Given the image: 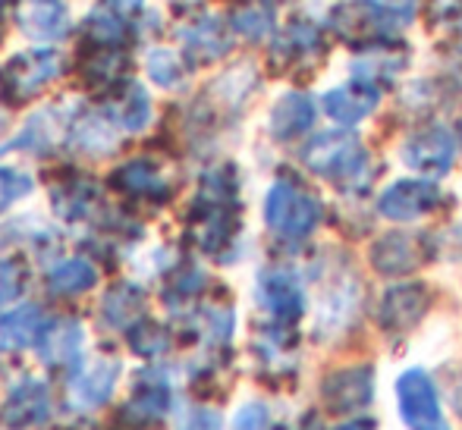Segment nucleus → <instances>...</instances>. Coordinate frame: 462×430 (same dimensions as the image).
Listing matches in <instances>:
<instances>
[{
  "label": "nucleus",
  "mask_w": 462,
  "mask_h": 430,
  "mask_svg": "<svg viewBox=\"0 0 462 430\" xmlns=\"http://www.w3.org/2000/svg\"><path fill=\"white\" fill-rule=\"evenodd\" d=\"M110 120L126 133H142L152 120V101H148L145 88L142 86H126L120 97L110 107Z\"/></svg>",
  "instance_id": "nucleus-25"
},
{
  "label": "nucleus",
  "mask_w": 462,
  "mask_h": 430,
  "mask_svg": "<svg viewBox=\"0 0 462 430\" xmlns=\"http://www.w3.org/2000/svg\"><path fill=\"white\" fill-rule=\"evenodd\" d=\"M431 308V289L425 283H402L383 292L381 305H377V324L387 334H406L425 317Z\"/></svg>",
  "instance_id": "nucleus-8"
},
{
  "label": "nucleus",
  "mask_w": 462,
  "mask_h": 430,
  "mask_svg": "<svg viewBox=\"0 0 462 430\" xmlns=\"http://www.w3.org/2000/svg\"><path fill=\"white\" fill-rule=\"evenodd\" d=\"M201 286H205V277H201V270H195V267H186V270L173 273V279L167 283L164 302H167V305L192 302V298L201 292Z\"/></svg>",
  "instance_id": "nucleus-31"
},
{
  "label": "nucleus",
  "mask_w": 462,
  "mask_h": 430,
  "mask_svg": "<svg viewBox=\"0 0 462 430\" xmlns=\"http://www.w3.org/2000/svg\"><path fill=\"white\" fill-rule=\"evenodd\" d=\"M73 430H101V427H95V425H79V427H73Z\"/></svg>",
  "instance_id": "nucleus-41"
},
{
  "label": "nucleus",
  "mask_w": 462,
  "mask_h": 430,
  "mask_svg": "<svg viewBox=\"0 0 462 430\" xmlns=\"http://www.w3.org/2000/svg\"><path fill=\"white\" fill-rule=\"evenodd\" d=\"M110 186L120 195H126V198L152 201V205H161V201L171 198V182L164 179L158 164H152V160H145V158L123 164L120 170L110 176Z\"/></svg>",
  "instance_id": "nucleus-14"
},
{
  "label": "nucleus",
  "mask_w": 462,
  "mask_h": 430,
  "mask_svg": "<svg viewBox=\"0 0 462 430\" xmlns=\"http://www.w3.org/2000/svg\"><path fill=\"white\" fill-rule=\"evenodd\" d=\"M116 380H120V361L97 358L95 364L76 371V377L69 380V399L79 408H97L110 399Z\"/></svg>",
  "instance_id": "nucleus-15"
},
{
  "label": "nucleus",
  "mask_w": 462,
  "mask_h": 430,
  "mask_svg": "<svg viewBox=\"0 0 462 430\" xmlns=\"http://www.w3.org/2000/svg\"><path fill=\"white\" fill-rule=\"evenodd\" d=\"M69 139H73V145L79 148V151L101 158V154L114 151L116 135H114V126L107 123V116H79L73 133H69Z\"/></svg>",
  "instance_id": "nucleus-26"
},
{
  "label": "nucleus",
  "mask_w": 462,
  "mask_h": 430,
  "mask_svg": "<svg viewBox=\"0 0 462 430\" xmlns=\"http://www.w3.org/2000/svg\"><path fill=\"white\" fill-rule=\"evenodd\" d=\"M82 324L73 317H60V321H48L42 340H38V355L42 361H48L51 368H63V364L76 361L82 352Z\"/></svg>",
  "instance_id": "nucleus-17"
},
{
  "label": "nucleus",
  "mask_w": 462,
  "mask_h": 430,
  "mask_svg": "<svg viewBox=\"0 0 462 430\" xmlns=\"http://www.w3.org/2000/svg\"><path fill=\"white\" fill-rule=\"evenodd\" d=\"M129 345H133L135 355L158 358V355H164V352L171 349V330L145 317V321H139L133 330H129Z\"/></svg>",
  "instance_id": "nucleus-29"
},
{
  "label": "nucleus",
  "mask_w": 462,
  "mask_h": 430,
  "mask_svg": "<svg viewBox=\"0 0 462 430\" xmlns=\"http://www.w3.org/2000/svg\"><path fill=\"white\" fill-rule=\"evenodd\" d=\"M171 402H173V396H171L167 380L158 371H148V374L139 377L133 396H129V402L123 406L120 421L129 427H148L171 412Z\"/></svg>",
  "instance_id": "nucleus-13"
},
{
  "label": "nucleus",
  "mask_w": 462,
  "mask_h": 430,
  "mask_svg": "<svg viewBox=\"0 0 462 430\" xmlns=\"http://www.w3.org/2000/svg\"><path fill=\"white\" fill-rule=\"evenodd\" d=\"M60 73H63V60L57 50L51 48L25 50V54L13 57L4 67V73H0V91H4L6 101L23 104L32 101L35 95H42Z\"/></svg>",
  "instance_id": "nucleus-4"
},
{
  "label": "nucleus",
  "mask_w": 462,
  "mask_h": 430,
  "mask_svg": "<svg viewBox=\"0 0 462 430\" xmlns=\"http://www.w3.org/2000/svg\"><path fill=\"white\" fill-rule=\"evenodd\" d=\"M377 91L381 88L368 86V82H362V79H353V86L334 88L324 95V110H328L337 123H343V126H353V123H359L362 116H368L371 110H374Z\"/></svg>",
  "instance_id": "nucleus-19"
},
{
  "label": "nucleus",
  "mask_w": 462,
  "mask_h": 430,
  "mask_svg": "<svg viewBox=\"0 0 462 430\" xmlns=\"http://www.w3.org/2000/svg\"><path fill=\"white\" fill-rule=\"evenodd\" d=\"M23 283H25L23 267H19L16 261L0 258V308H4L6 302H13V298L23 292Z\"/></svg>",
  "instance_id": "nucleus-35"
},
{
  "label": "nucleus",
  "mask_w": 462,
  "mask_h": 430,
  "mask_svg": "<svg viewBox=\"0 0 462 430\" xmlns=\"http://www.w3.org/2000/svg\"><path fill=\"white\" fill-rule=\"evenodd\" d=\"M428 245L421 236H409V233H387L371 245L368 258L371 267L383 277H402V273L419 270L428 261Z\"/></svg>",
  "instance_id": "nucleus-9"
},
{
  "label": "nucleus",
  "mask_w": 462,
  "mask_h": 430,
  "mask_svg": "<svg viewBox=\"0 0 462 430\" xmlns=\"http://www.w3.org/2000/svg\"><path fill=\"white\" fill-rule=\"evenodd\" d=\"M258 302L277 321V327H292L305 315V296L290 270H268L258 279Z\"/></svg>",
  "instance_id": "nucleus-11"
},
{
  "label": "nucleus",
  "mask_w": 462,
  "mask_h": 430,
  "mask_svg": "<svg viewBox=\"0 0 462 430\" xmlns=\"http://www.w3.org/2000/svg\"><path fill=\"white\" fill-rule=\"evenodd\" d=\"M97 283V270L92 261L86 258H69L60 261L57 267H51L48 273V286L57 296H79V292H88Z\"/></svg>",
  "instance_id": "nucleus-24"
},
{
  "label": "nucleus",
  "mask_w": 462,
  "mask_h": 430,
  "mask_svg": "<svg viewBox=\"0 0 462 430\" xmlns=\"http://www.w3.org/2000/svg\"><path fill=\"white\" fill-rule=\"evenodd\" d=\"M264 220L280 239L299 242L315 233L318 220H321V205L296 179H277L264 201Z\"/></svg>",
  "instance_id": "nucleus-3"
},
{
  "label": "nucleus",
  "mask_w": 462,
  "mask_h": 430,
  "mask_svg": "<svg viewBox=\"0 0 462 430\" xmlns=\"http://www.w3.org/2000/svg\"><path fill=\"white\" fill-rule=\"evenodd\" d=\"M233 29L243 32L245 38H262L271 29V16L264 10H258V6H245V10H239L233 16Z\"/></svg>",
  "instance_id": "nucleus-34"
},
{
  "label": "nucleus",
  "mask_w": 462,
  "mask_h": 430,
  "mask_svg": "<svg viewBox=\"0 0 462 430\" xmlns=\"http://www.w3.org/2000/svg\"><path fill=\"white\" fill-rule=\"evenodd\" d=\"M402 13L383 10V6L371 4V0H343L330 10V29L340 41L353 44V48H371V44H383L402 29Z\"/></svg>",
  "instance_id": "nucleus-2"
},
{
  "label": "nucleus",
  "mask_w": 462,
  "mask_h": 430,
  "mask_svg": "<svg viewBox=\"0 0 462 430\" xmlns=\"http://www.w3.org/2000/svg\"><path fill=\"white\" fill-rule=\"evenodd\" d=\"M371 396H374V371L368 364L334 371L321 383V399L328 406V412L334 415L359 412V408H365L371 402Z\"/></svg>",
  "instance_id": "nucleus-7"
},
{
  "label": "nucleus",
  "mask_w": 462,
  "mask_h": 430,
  "mask_svg": "<svg viewBox=\"0 0 462 430\" xmlns=\"http://www.w3.org/2000/svg\"><path fill=\"white\" fill-rule=\"evenodd\" d=\"M148 76H152L158 86L171 88L183 79V69H180L177 57H173L171 50H152V54H148Z\"/></svg>",
  "instance_id": "nucleus-33"
},
{
  "label": "nucleus",
  "mask_w": 462,
  "mask_h": 430,
  "mask_svg": "<svg viewBox=\"0 0 462 430\" xmlns=\"http://www.w3.org/2000/svg\"><path fill=\"white\" fill-rule=\"evenodd\" d=\"M264 427H268V412H264V406H258V402H249V406L239 408L236 430H264Z\"/></svg>",
  "instance_id": "nucleus-36"
},
{
  "label": "nucleus",
  "mask_w": 462,
  "mask_h": 430,
  "mask_svg": "<svg viewBox=\"0 0 462 430\" xmlns=\"http://www.w3.org/2000/svg\"><path fill=\"white\" fill-rule=\"evenodd\" d=\"M139 321H145V292L133 283L114 286L101 302V324L129 334Z\"/></svg>",
  "instance_id": "nucleus-18"
},
{
  "label": "nucleus",
  "mask_w": 462,
  "mask_h": 430,
  "mask_svg": "<svg viewBox=\"0 0 462 430\" xmlns=\"http://www.w3.org/2000/svg\"><path fill=\"white\" fill-rule=\"evenodd\" d=\"M186 430H224V425H220V415L211 408H195Z\"/></svg>",
  "instance_id": "nucleus-37"
},
{
  "label": "nucleus",
  "mask_w": 462,
  "mask_h": 430,
  "mask_svg": "<svg viewBox=\"0 0 462 430\" xmlns=\"http://www.w3.org/2000/svg\"><path fill=\"white\" fill-rule=\"evenodd\" d=\"M123 67H126V57L120 54V48H97L95 57L86 63V79L95 88H110L120 82Z\"/></svg>",
  "instance_id": "nucleus-28"
},
{
  "label": "nucleus",
  "mask_w": 462,
  "mask_h": 430,
  "mask_svg": "<svg viewBox=\"0 0 462 430\" xmlns=\"http://www.w3.org/2000/svg\"><path fill=\"white\" fill-rule=\"evenodd\" d=\"M16 23L35 41H57L69 32V6L63 0H23Z\"/></svg>",
  "instance_id": "nucleus-16"
},
{
  "label": "nucleus",
  "mask_w": 462,
  "mask_h": 430,
  "mask_svg": "<svg viewBox=\"0 0 462 430\" xmlns=\"http://www.w3.org/2000/svg\"><path fill=\"white\" fill-rule=\"evenodd\" d=\"M183 44H186V54L195 63H211L230 50V38L220 29L217 19H201V23L183 29Z\"/></svg>",
  "instance_id": "nucleus-23"
},
{
  "label": "nucleus",
  "mask_w": 462,
  "mask_h": 430,
  "mask_svg": "<svg viewBox=\"0 0 462 430\" xmlns=\"http://www.w3.org/2000/svg\"><path fill=\"white\" fill-rule=\"evenodd\" d=\"M440 192L434 182L425 179H400L390 188H383V195L377 198V211L390 220H415L425 217L438 207Z\"/></svg>",
  "instance_id": "nucleus-12"
},
{
  "label": "nucleus",
  "mask_w": 462,
  "mask_h": 430,
  "mask_svg": "<svg viewBox=\"0 0 462 430\" xmlns=\"http://www.w3.org/2000/svg\"><path fill=\"white\" fill-rule=\"evenodd\" d=\"M396 402H400L402 421L412 430H450L444 415H440L434 380L425 371H402L400 380H396Z\"/></svg>",
  "instance_id": "nucleus-5"
},
{
  "label": "nucleus",
  "mask_w": 462,
  "mask_h": 430,
  "mask_svg": "<svg viewBox=\"0 0 462 430\" xmlns=\"http://www.w3.org/2000/svg\"><path fill=\"white\" fill-rule=\"evenodd\" d=\"M44 327H48V321H44L38 305H19L10 315L0 317V340L10 349H25V345L42 340Z\"/></svg>",
  "instance_id": "nucleus-22"
},
{
  "label": "nucleus",
  "mask_w": 462,
  "mask_h": 430,
  "mask_svg": "<svg viewBox=\"0 0 462 430\" xmlns=\"http://www.w3.org/2000/svg\"><path fill=\"white\" fill-rule=\"evenodd\" d=\"M311 123H315V104H311L309 95H299V91L283 95L271 110V133L280 142L305 135L311 129Z\"/></svg>",
  "instance_id": "nucleus-20"
},
{
  "label": "nucleus",
  "mask_w": 462,
  "mask_h": 430,
  "mask_svg": "<svg viewBox=\"0 0 462 430\" xmlns=\"http://www.w3.org/2000/svg\"><path fill=\"white\" fill-rule=\"evenodd\" d=\"M453 158H457V142L440 126L419 129V133L409 135V142L402 145V160H406L412 170H421L428 176H444L453 167Z\"/></svg>",
  "instance_id": "nucleus-10"
},
{
  "label": "nucleus",
  "mask_w": 462,
  "mask_h": 430,
  "mask_svg": "<svg viewBox=\"0 0 462 430\" xmlns=\"http://www.w3.org/2000/svg\"><path fill=\"white\" fill-rule=\"evenodd\" d=\"M32 192V176L13 167H0V211H6L10 205H16L19 198Z\"/></svg>",
  "instance_id": "nucleus-32"
},
{
  "label": "nucleus",
  "mask_w": 462,
  "mask_h": 430,
  "mask_svg": "<svg viewBox=\"0 0 462 430\" xmlns=\"http://www.w3.org/2000/svg\"><path fill=\"white\" fill-rule=\"evenodd\" d=\"M107 4L114 6V10H129V6H135L139 0H107Z\"/></svg>",
  "instance_id": "nucleus-40"
},
{
  "label": "nucleus",
  "mask_w": 462,
  "mask_h": 430,
  "mask_svg": "<svg viewBox=\"0 0 462 430\" xmlns=\"http://www.w3.org/2000/svg\"><path fill=\"white\" fill-rule=\"evenodd\" d=\"M54 211L60 214L63 220L76 224V220H86L88 214H95L97 205V186L86 176H67L60 186H54Z\"/></svg>",
  "instance_id": "nucleus-21"
},
{
  "label": "nucleus",
  "mask_w": 462,
  "mask_h": 430,
  "mask_svg": "<svg viewBox=\"0 0 462 430\" xmlns=\"http://www.w3.org/2000/svg\"><path fill=\"white\" fill-rule=\"evenodd\" d=\"M406 60H409V54L402 48L390 50V48H383V44H381V54H371L362 63H356V79L381 88L383 82H390L402 67H406Z\"/></svg>",
  "instance_id": "nucleus-27"
},
{
  "label": "nucleus",
  "mask_w": 462,
  "mask_h": 430,
  "mask_svg": "<svg viewBox=\"0 0 462 430\" xmlns=\"http://www.w3.org/2000/svg\"><path fill=\"white\" fill-rule=\"evenodd\" d=\"M51 389L48 383L35 380V377H25L16 387L10 389L4 408H0V421L6 430H32L48 425L51 418Z\"/></svg>",
  "instance_id": "nucleus-6"
},
{
  "label": "nucleus",
  "mask_w": 462,
  "mask_h": 430,
  "mask_svg": "<svg viewBox=\"0 0 462 430\" xmlns=\"http://www.w3.org/2000/svg\"><path fill=\"white\" fill-rule=\"evenodd\" d=\"M334 430H374V421H371V418L346 421V425H340V427H334Z\"/></svg>",
  "instance_id": "nucleus-39"
},
{
  "label": "nucleus",
  "mask_w": 462,
  "mask_h": 430,
  "mask_svg": "<svg viewBox=\"0 0 462 430\" xmlns=\"http://www.w3.org/2000/svg\"><path fill=\"white\" fill-rule=\"evenodd\" d=\"M86 29H88V35L95 38L97 48H116V44H120V38H123V32H126V23H123L116 13L97 10V13L88 16Z\"/></svg>",
  "instance_id": "nucleus-30"
},
{
  "label": "nucleus",
  "mask_w": 462,
  "mask_h": 430,
  "mask_svg": "<svg viewBox=\"0 0 462 430\" xmlns=\"http://www.w3.org/2000/svg\"><path fill=\"white\" fill-rule=\"evenodd\" d=\"M302 160L311 173L337 182L343 188H353L368 173V151L353 133H324L309 142Z\"/></svg>",
  "instance_id": "nucleus-1"
},
{
  "label": "nucleus",
  "mask_w": 462,
  "mask_h": 430,
  "mask_svg": "<svg viewBox=\"0 0 462 430\" xmlns=\"http://www.w3.org/2000/svg\"><path fill=\"white\" fill-rule=\"evenodd\" d=\"M447 393H450L453 408H457L459 418H462V368H457V371H450V374H447Z\"/></svg>",
  "instance_id": "nucleus-38"
}]
</instances>
